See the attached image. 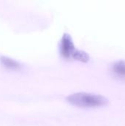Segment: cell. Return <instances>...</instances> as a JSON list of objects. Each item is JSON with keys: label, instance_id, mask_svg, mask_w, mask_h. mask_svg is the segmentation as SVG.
<instances>
[{"label": "cell", "instance_id": "6da1fadb", "mask_svg": "<svg viewBox=\"0 0 125 126\" xmlns=\"http://www.w3.org/2000/svg\"><path fill=\"white\" fill-rule=\"evenodd\" d=\"M66 100L71 105L80 108H97L106 106L108 103V100L106 97L87 92L74 93L68 96Z\"/></svg>", "mask_w": 125, "mask_h": 126}, {"label": "cell", "instance_id": "7a4b0ae2", "mask_svg": "<svg viewBox=\"0 0 125 126\" xmlns=\"http://www.w3.org/2000/svg\"><path fill=\"white\" fill-rule=\"evenodd\" d=\"M76 50L71 36L68 33H64L60 42V55L64 58H72Z\"/></svg>", "mask_w": 125, "mask_h": 126}, {"label": "cell", "instance_id": "3957f363", "mask_svg": "<svg viewBox=\"0 0 125 126\" xmlns=\"http://www.w3.org/2000/svg\"><path fill=\"white\" fill-rule=\"evenodd\" d=\"M0 63L1 64L8 69H14L17 70L21 68V64L17 62L16 61L6 56H1L0 57Z\"/></svg>", "mask_w": 125, "mask_h": 126}, {"label": "cell", "instance_id": "277c9868", "mask_svg": "<svg viewBox=\"0 0 125 126\" xmlns=\"http://www.w3.org/2000/svg\"><path fill=\"white\" fill-rule=\"evenodd\" d=\"M112 71L119 77L125 78V61H119L113 63L112 66Z\"/></svg>", "mask_w": 125, "mask_h": 126}, {"label": "cell", "instance_id": "5b68a950", "mask_svg": "<svg viewBox=\"0 0 125 126\" xmlns=\"http://www.w3.org/2000/svg\"><path fill=\"white\" fill-rule=\"evenodd\" d=\"M72 58H74V60L79 61L80 62H83V63H87L90 60V56L85 51L77 49L73 54Z\"/></svg>", "mask_w": 125, "mask_h": 126}]
</instances>
